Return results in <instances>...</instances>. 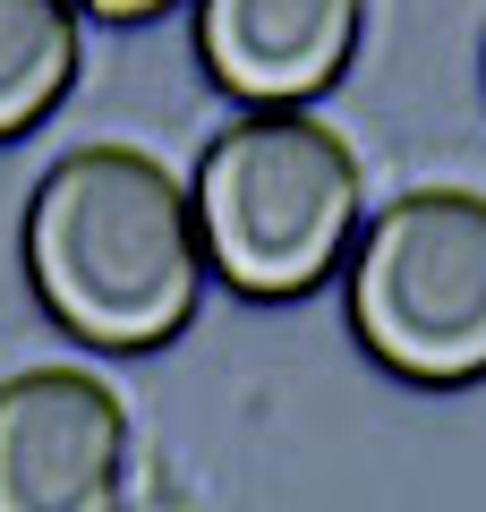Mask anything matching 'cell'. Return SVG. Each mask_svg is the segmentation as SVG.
Segmentation results:
<instances>
[{"label": "cell", "instance_id": "obj_2", "mask_svg": "<svg viewBox=\"0 0 486 512\" xmlns=\"http://www.w3.org/2000/svg\"><path fill=\"white\" fill-rule=\"evenodd\" d=\"M188 205L205 265L239 299H307L359 248L367 171L316 111H248L205 146Z\"/></svg>", "mask_w": 486, "mask_h": 512}, {"label": "cell", "instance_id": "obj_4", "mask_svg": "<svg viewBox=\"0 0 486 512\" xmlns=\"http://www.w3.org/2000/svg\"><path fill=\"white\" fill-rule=\"evenodd\" d=\"M0 512H128V410L94 367L0 384Z\"/></svg>", "mask_w": 486, "mask_h": 512}, {"label": "cell", "instance_id": "obj_6", "mask_svg": "<svg viewBox=\"0 0 486 512\" xmlns=\"http://www.w3.org/2000/svg\"><path fill=\"white\" fill-rule=\"evenodd\" d=\"M86 18L69 0H0V146L43 128L77 94Z\"/></svg>", "mask_w": 486, "mask_h": 512}, {"label": "cell", "instance_id": "obj_5", "mask_svg": "<svg viewBox=\"0 0 486 512\" xmlns=\"http://www.w3.org/2000/svg\"><path fill=\"white\" fill-rule=\"evenodd\" d=\"M367 0H197V60L248 111H307L359 60Z\"/></svg>", "mask_w": 486, "mask_h": 512}, {"label": "cell", "instance_id": "obj_7", "mask_svg": "<svg viewBox=\"0 0 486 512\" xmlns=\"http://www.w3.org/2000/svg\"><path fill=\"white\" fill-rule=\"evenodd\" d=\"M77 18H103V26H145V18H162L171 0H69Z\"/></svg>", "mask_w": 486, "mask_h": 512}, {"label": "cell", "instance_id": "obj_1", "mask_svg": "<svg viewBox=\"0 0 486 512\" xmlns=\"http://www.w3.org/2000/svg\"><path fill=\"white\" fill-rule=\"evenodd\" d=\"M26 282L86 350H162L205 299V239L180 171L145 146H77L26 197Z\"/></svg>", "mask_w": 486, "mask_h": 512}, {"label": "cell", "instance_id": "obj_3", "mask_svg": "<svg viewBox=\"0 0 486 512\" xmlns=\"http://www.w3.org/2000/svg\"><path fill=\"white\" fill-rule=\"evenodd\" d=\"M350 333L410 384L486 376V197L410 188L359 222L350 248Z\"/></svg>", "mask_w": 486, "mask_h": 512}]
</instances>
